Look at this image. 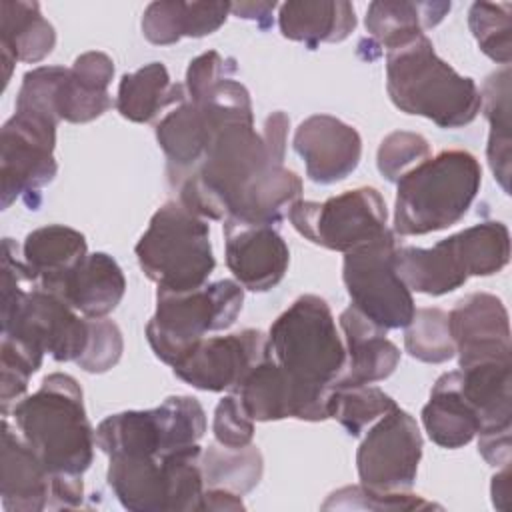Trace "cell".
Segmentation results:
<instances>
[{"instance_id":"9c48e42d","label":"cell","mask_w":512,"mask_h":512,"mask_svg":"<svg viewBox=\"0 0 512 512\" xmlns=\"http://www.w3.org/2000/svg\"><path fill=\"white\" fill-rule=\"evenodd\" d=\"M286 216L300 236L342 254L376 242L390 232L386 202L370 186L342 192L324 202L300 198Z\"/></svg>"},{"instance_id":"d6986e66","label":"cell","mask_w":512,"mask_h":512,"mask_svg":"<svg viewBox=\"0 0 512 512\" xmlns=\"http://www.w3.org/2000/svg\"><path fill=\"white\" fill-rule=\"evenodd\" d=\"M108 486L126 510L174 512V478L166 456H108Z\"/></svg>"},{"instance_id":"8d00e7d4","label":"cell","mask_w":512,"mask_h":512,"mask_svg":"<svg viewBox=\"0 0 512 512\" xmlns=\"http://www.w3.org/2000/svg\"><path fill=\"white\" fill-rule=\"evenodd\" d=\"M512 4L474 2L468 10V26L480 50L494 62L508 66L512 58Z\"/></svg>"},{"instance_id":"3957f363","label":"cell","mask_w":512,"mask_h":512,"mask_svg":"<svg viewBox=\"0 0 512 512\" xmlns=\"http://www.w3.org/2000/svg\"><path fill=\"white\" fill-rule=\"evenodd\" d=\"M386 90L400 112L424 116L440 128H462L482 108L476 82L444 62L426 34L386 52Z\"/></svg>"},{"instance_id":"ba28073f","label":"cell","mask_w":512,"mask_h":512,"mask_svg":"<svg viewBox=\"0 0 512 512\" xmlns=\"http://www.w3.org/2000/svg\"><path fill=\"white\" fill-rule=\"evenodd\" d=\"M244 302L236 280H218L190 292H156V312L146 324V340L164 364L180 362L206 332L230 328Z\"/></svg>"},{"instance_id":"60d3db41","label":"cell","mask_w":512,"mask_h":512,"mask_svg":"<svg viewBox=\"0 0 512 512\" xmlns=\"http://www.w3.org/2000/svg\"><path fill=\"white\" fill-rule=\"evenodd\" d=\"M90 336L84 354L76 364L90 374H102L114 368L122 356L124 340L116 322L108 318H88Z\"/></svg>"},{"instance_id":"44dd1931","label":"cell","mask_w":512,"mask_h":512,"mask_svg":"<svg viewBox=\"0 0 512 512\" xmlns=\"http://www.w3.org/2000/svg\"><path fill=\"white\" fill-rule=\"evenodd\" d=\"M52 474L38 454L2 418V482L0 496L6 512H40L50 506Z\"/></svg>"},{"instance_id":"2e32d148","label":"cell","mask_w":512,"mask_h":512,"mask_svg":"<svg viewBox=\"0 0 512 512\" xmlns=\"http://www.w3.org/2000/svg\"><path fill=\"white\" fill-rule=\"evenodd\" d=\"M448 328L460 368L510 360V322L500 298L488 292H472L448 312Z\"/></svg>"},{"instance_id":"30bf717a","label":"cell","mask_w":512,"mask_h":512,"mask_svg":"<svg viewBox=\"0 0 512 512\" xmlns=\"http://www.w3.org/2000/svg\"><path fill=\"white\" fill-rule=\"evenodd\" d=\"M396 238L390 230L376 242L344 254L342 280L358 312L384 330L406 328L416 312L410 288L394 266Z\"/></svg>"},{"instance_id":"6da1fadb","label":"cell","mask_w":512,"mask_h":512,"mask_svg":"<svg viewBox=\"0 0 512 512\" xmlns=\"http://www.w3.org/2000/svg\"><path fill=\"white\" fill-rule=\"evenodd\" d=\"M192 102V100H190ZM212 136L202 162L178 186V202L204 220H226L240 198L270 168L282 166L254 128L246 86L218 80L200 100Z\"/></svg>"},{"instance_id":"d6a6232c","label":"cell","mask_w":512,"mask_h":512,"mask_svg":"<svg viewBox=\"0 0 512 512\" xmlns=\"http://www.w3.org/2000/svg\"><path fill=\"white\" fill-rule=\"evenodd\" d=\"M484 116L490 122L486 158L490 170L502 190L510 194V160H512V140H510V66L492 72L482 90Z\"/></svg>"},{"instance_id":"603a6c76","label":"cell","mask_w":512,"mask_h":512,"mask_svg":"<svg viewBox=\"0 0 512 512\" xmlns=\"http://www.w3.org/2000/svg\"><path fill=\"white\" fill-rule=\"evenodd\" d=\"M126 278L106 252L88 254L52 292L84 318H106L120 304Z\"/></svg>"},{"instance_id":"f1b7e54d","label":"cell","mask_w":512,"mask_h":512,"mask_svg":"<svg viewBox=\"0 0 512 512\" xmlns=\"http://www.w3.org/2000/svg\"><path fill=\"white\" fill-rule=\"evenodd\" d=\"M232 2H152L142 14V34L158 46L216 32L228 18Z\"/></svg>"},{"instance_id":"9a60e30c","label":"cell","mask_w":512,"mask_h":512,"mask_svg":"<svg viewBox=\"0 0 512 512\" xmlns=\"http://www.w3.org/2000/svg\"><path fill=\"white\" fill-rule=\"evenodd\" d=\"M244 412L256 422L296 418L320 422L328 418L330 390L308 388L292 380L270 356L260 360L234 390Z\"/></svg>"},{"instance_id":"277c9868","label":"cell","mask_w":512,"mask_h":512,"mask_svg":"<svg viewBox=\"0 0 512 512\" xmlns=\"http://www.w3.org/2000/svg\"><path fill=\"white\" fill-rule=\"evenodd\" d=\"M482 182V168L466 150H442L396 182L394 232L422 236L460 222Z\"/></svg>"},{"instance_id":"bcb514c9","label":"cell","mask_w":512,"mask_h":512,"mask_svg":"<svg viewBox=\"0 0 512 512\" xmlns=\"http://www.w3.org/2000/svg\"><path fill=\"white\" fill-rule=\"evenodd\" d=\"M200 510H244V502L240 494L222 490V488H206L200 500Z\"/></svg>"},{"instance_id":"d590c367","label":"cell","mask_w":512,"mask_h":512,"mask_svg":"<svg viewBox=\"0 0 512 512\" xmlns=\"http://www.w3.org/2000/svg\"><path fill=\"white\" fill-rule=\"evenodd\" d=\"M406 352L428 364H442L456 356L448 328V314L440 308H416L404 332Z\"/></svg>"},{"instance_id":"ffe728a7","label":"cell","mask_w":512,"mask_h":512,"mask_svg":"<svg viewBox=\"0 0 512 512\" xmlns=\"http://www.w3.org/2000/svg\"><path fill=\"white\" fill-rule=\"evenodd\" d=\"M338 320L346 342V366L332 388L386 380L400 362V350L386 338V330L368 320L354 306H348Z\"/></svg>"},{"instance_id":"5bb4252c","label":"cell","mask_w":512,"mask_h":512,"mask_svg":"<svg viewBox=\"0 0 512 512\" xmlns=\"http://www.w3.org/2000/svg\"><path fill=\"white\" fill-rule=\"evenodd\" d=\"M266 356L268 336L260 330L244 328L226 336L202 338L172 370L196 390L234 392L246 374Z\"/></svg>"},{"instance_id":"7402d4cb","label":"cell","mask_w":512,"mask_h":512,"mask_svg":"<svg viewBox=\"0 0 512 512\" xmlns=\"http://www.w3.org/2000/svg\"><path fill=\"white\" fill-rule=\"evenodd\" d=\"M114 78V62L104 52L80 54L72 68H66L56 90V112L72 124L92 122L114 106L108 86Z\"/></svg>"},{"instance_id":"c3c4849f","label":"cell","mask_w":512,"mask_h":512,"mask_svg":"<svg viewBox=\"0 0 512 512\" xmlns=\"http://www.w3.org/2000/svg\"><path fill=\"white\" fill-rule=\"evenodd\" d=\"M490 490H492L494 506L500 510H508L510 508V504H508V500H510V464L502 466V470L492 476Z\"/></svg>"},{"instance_id":"f6af8a7d","label":"cell","mask_w":512,"mask_h":512,"mask_svg":"<svg viewBox=\"0 0 512 512\" xmlns=\"http://www.w3.org/2000/svg\"><path fill=\"white\" fill-rule=\"evenodd\" d=\"M288 126H290V120L284 112H272L266 122H264V132H262V138L270 150V154L284 162V150H286V134H288Z\"/></svg>"},{"instance_id":"f546056e","label":"cell","mask_w":512,"mask_h":512,"mask_svg":"<svg viewBox=\"0 0 512 512\" xmlns=\"http://www.w3.org/2000/svg\"><path fill=\"white\" fill-rule=\"evenodd\" d=\"M450 12V2H406V0H378L366 10L368 34L386 48L398 50L424 30L438 26Z\"/></svg>"},{"instance_id":"1f68e13d","label":"cell","mask_w":512,"mask_h":512,"mask_svg":"<svg viewBox=\"0 0 512 512\" xmlns=\"http://www.w3.org/2000/svg\"><path fill=\"white\" fill-rule=\"evenodd\" d=\"M186 100L184 84H174L162 62H150L124 74L114 100L116 110L130 122H152L164 108Z\"/></svg>"},{"instance_id":"f35d334b","label":"cell","mask_w":512,"mask_h":512,"mask_svg":"<svg viewBox=\"0 0 512 512\" xmlns=\"http://www.w3.org/2000/svg\"><path fill=\"white\" fill-rule=\"evenodd\" d=\"M426 508H440L434 502L424 500L412 492H392L380 494L358 486H344L328 496L322 504V510H426Z\"/></svg>"},{"instance_id":"83f0119b","label":"cell","mask_w":512,"mask_h":512,"mask_svg":"<svg viewBox=\"0 0 512 512\" xmlns=\"http://www.w3.org/2000/svg\"><path fill=\"white\" fill-rule=\"evenodd\" d=\"M278 26L284 38L316 48L346 40L356 28V12L344 0H290L280 4Z\"/></svg>"},{"instance_id":"b9f144b4","label":"cell","mask_w":512,"mask_h":512,"mask_svg":"<svg viewBox=\"0 0 512 512\" xmlns=\"http://www.w3.org/2000/svg\"><path fill=\"white\" fill-rule=\"evenodd\" d=\"M254 420L244 412L236 394L224 396L214 410L212 432L220 446L226 448H244L252 444L254 438Z\"/></svg>"},{"instance_id":"e575fe53","label":"cell","mask_w":512,"mask_h":512,"mask_svg":"<svg viewBox=\"0 0 512 512\" xmlns=\"http://www.w3.org/2000/svg\"><path fill=\"white\" fill-rule=\"evenodd\" d=\"M396 406L392 396L370 384L330 388L328 394V418L340 422L350 436H360L370 422Z\"/></svg>"},{"instance_id":"7a4b0ae2","label":"cell","mask_w":512,"mask_h":512,"mask_svg":"<svg viewBox=\"0 0 512 512\" xmlns=\"http://www.w3.org/2000/svg\"><path fill=\"white\" fill-rule=\"evenodd\" d=\"M20 436L52 476H82L94 458L96 436L82 388L70 374H48L40 388L12 406Z\"/></svg>"},{"instance_id":"ee69618b","label":"cell","mask_w":512,"mask_h":512,"mask_svg":"<svg viewBox=\"0 0 512 512\" xmlns=\"http://www.w3.org/2000/svg\"><path fill=\"white\" fill-rule=\"evenodd\" d=\"M478 452L490 466L510 464V430L478 434Z\"/></svg>"},{"instance_id":"cb8c5ba5","label":"cell","mask_w":512,"mask_h":512,"mask_svg":"<svg viewBox=\"0 0 512 512\" xmlns=\"http://www.w3.org/2000/svg\"><path fill=\"white\" fill-rule=\"evenodd\" d=\"M210 136L212 126L204 108L188 98L156 124V140L166 156V174L172 188L202 162Z\"/></svg>"},{"instance_id":"7bdbcfd3","label":"cell","mask_w":512,"mask_h":512,"mask_svg":"<svg viewBox=\"0 0 512 512\" xmlns=\"http://www.w3.org/2000/svg\"><path fill=\"white\" fill-rule=\"evenodd\" d=\"M236 70L232 58H222L218 52L210 50L194 58L186 70V98L200 100L218 80L230 76Z\"/></svg>"},{"instance_id":"8fae6325","label":"cell","mask_w":512,"mask_h":512,"mask_svg":"<svg viewBox=\"0 0 512 512\" xmlns=\"http://www.w3.org/2000/svg\"><path fill=\"white\" fill-rule=\"evenodd\" d=\"M2 334L50 354L56 362H76L88 346L90 324L60 296L32 284L2 300Z\"/></svg>"},{"instance_id":"74e56055","label":"cell","mask_w":512,"mask_h":512,"mask_svg":"<svg viewBox=\"0 0 512 512\" xmlns=\"http://www.w3.org/2000/svg\"><path fill=\"white\" fill-rule=\"evenodd\" d=\"M44 354L30 348L18 338L2 334L0 346V402L2 416H8L10 404L22 400L30 376L42 366Z\"/></svg>"},{"instance_id":"e0dca14e","label":"cell","mask_w":512,"mask_h":512,"mask_svg":"<svg viewBox=\"0 0 512 512\" xmlns=\"http://www.w3.org/2000/svg\"><path fill=\"white\" fill-rule=\"evenodd\" d=\"M292 146L306 164V176L324 186L350 176L362 156L358 130L330 114H314L302 120Z\"/></svg>"},{"instance_id":"ab89813d","label":"cell","mask_w":512,"mask_h":512,"mask_svg":"<svg viewBox=\"0 0 512 512\" xmlns=\"http://www.w3.org/2000/svg\"><path fill=\"white\" fill-rule=\"evenodd\" d=\"M430 156V144L422 134L396 130L378 146L376 166L388 182H398L408 170Z\"/></svg>"},{"instance_id":"4dcf8cb0","label":"cell","mask_w":512,"mask_h":512,"mask_svg":"<svg viewBox=\"0 0 512 512\" xmlns=\"http://www.w3.org/2000/svg\"><path fill=\"white\" fill-rule=\"evenodd\" d=\"M422 424L428 438L448 450L470 444L480 432V420L460 394L454 370L434 382L430 400L422 408Z\"/></svg>"},{"instance_id":"ac0fdd59","label":"cell","mask_w":512,"mask_h":512,"mask_svg":"<svg viewBox=\"0 0 512 512\" xmlns=\"http://www.w3.org/2000/svg\"><path fill=\"white\" fill-rule=\"evenodd\" d=\"M226 266L234 280L250 292H268L284 278L290 250L272 226L224 222Z\"/></svg>"},{"instance_id":"836d02e7","label":"cell","mask_w":512,"mask_h":512,"mask_svg":"<svg viewBox=\"0 0 512 512\" xmlns=\"http://www.w3.org/2000/svg\"><path fill=\"white\" fill-rule=\"evenodd\" d=\"M262 470V454L252 444L244 448L208 446L202 454V476L206 488H222L242 496L260 482Z\"/></svg>"},{"instance_id":"5b68a950","label":"cell","mask_w":512,"mask_h":512,"mask_svg":"<svg viewBox=\"0 0 512 512\" xmlns=\"http://www.w3.org/2000/svg\"><path fill=\"white\" fill-rule=\"evenodd\" d=\"M508 260L510 232L496 220L464 228L432 248L400 246L394 254V266L404 284L428 296L454 292L470 276H492Z\"/></svg>"},{"instance_id":"484cf974","label":"cell","mask_w":512,"mask_h":512,"mask_svg":"<svg viewBox=\"0 0 512 512\" xmlns=\"http://www.w3.org/2000/svg\"><path fill=\"white\" fill-rule=\"evenodd\" d=\"M510 360H488L464 366L456 372V384L464 400L480 420V432H500L512 426Z\"/></svg>"},{"instance_id":"8992f818","label":"cell","mask_w":512,"mask_h":512,"mask_svg":"<svg viewBox=\"0 0 512 512\" xmlns=\"http://www.w3.org/2000/svg\"><path fill=\"white\" fill-rule=\"evenodd\" d=\"M268 356L298 384L330 390L346 366V348L326 300L298 296L272 322Z\"/></svg>"},{"instance_id":"52a82bcc","label":"cell","mask_w":512,"mask_h":512,"mask_svg":"<svg viewBox=\"0 0 512 512\" xmlns=\"http://www.w3.org/2000/svg\"><path fill=\"white\" fill-rule=\"evenodd\" d=\"M134 252L146 278L166 292L202 288L216 266L208 220L178 200H168L154 212Z\"/></svg>"},{"instance_id":"7c38bea8","label":"cell","mask_w":512,"mask_h":512,"mask_svg":"<svg viewBox=\"0 0 512 512\" xmlns=\"http://www.w3.org/2000/svg\"><path fill=\"white\" fill-rule=\"evenodd\" d=\"M58 122L18 112L4 122L0 134V206L38 194L58 172L54 158Z\"/></svg>"},{"instance_id":"7dc6e473","label":"cell","mask_w":512,"mask_h":512,"mask_svg":"<svg viewBox=\"0 0 512 512\" xmlns=\"http://www.w3.org/2000/svg\"><path fill=\"white\" fill-rule=\"evenodd\" d=\"M276 6H278L276 2H234L230 4V12L238 18L262 22V20H270V14L274 12Z\"/></svg>"},{"instance_id":"4fadbf2b","label":"cell","mask_w":512,"mask_h":512,"mask_svg":"<svg viewBox=\"0 0 512 512\" xmlns=\"http://www.w3.org/2000/svg\"><path fill=\"white\" fill-rule=\"evenodd\" d=\"M422 458V434L412 414L392 408L368 430L356 452L360 484L372 492H410Z\"/></svg>"},{"instance_id":"4316f807","label":"cell","mask_w":512,"mask_h":512,"mask_svg":"<svg viewBox=\"0 0 512 512\" xmlns=\"http://www.w3.org/2000/svg\"><path fill=\"white\" fill-rule=\"evenodd\" d=\"M20 254L36 284L54 292L88 256V246L82 232L64 224H48L32 230L24 238Z\"/></svg>"},{"instance_id":"d4e9b609","label":"cell","mask_w":512,"mask_h":512,"mask_svg":"<svg viewBox=\"0 0 512 512\" xmlns=\"http://www.w3.org/2000/svg\"><path fill=\"white\" fill-rule=\"evenodd\" d=\"M56 44L54 26L42 16L38 2H0V56L4 64V86L16 62L36 64L44 60Z\"/></svg>"}]
</instances>
